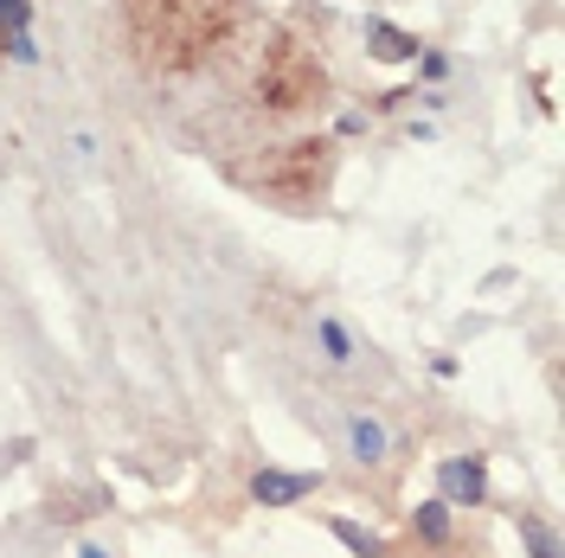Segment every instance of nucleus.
<instances>
[{
  "label": "nucleus",
  "instance_id": "f03ea898",
  "mask_svg": "<svg viewBox=\"0 0 565 558\" xmlns=\"http://www.w3.org/2000/svg\"><path fill=\"white\" fill-rule=\"evenodd\" d=\"M257 104L270 116H302V109L328 104V65L309 39L270 33L264 58H257Z\"/></svg>",
  "mask_w": 565,
  "mask_h": 558
},
{
  "label": "nucleus",
  "instance_id": "f257e3e1",
  "mask_svg": "<svg viewBox=\"0 0 565 558\" xmlns=\"http://www.w3.org/2000/svg\"><path fill=\"white\" fill-rule=\"evenodd\" d=\"M129 45L148 71L161 77H193L212 58L232 52V39L245 33L250 7L245 0H116Z\"/></svg>",
  "mask_w": 565,
  "mask_h": 558
},
{
  "label": "nucleus",
  "instance_id": "7ed1b4c3",
  "mask_svg": "<svg viewBox=\"0 0 565 558\" xmlns=\"http://www.w3.org/2000/svg\"><path fill=\"white\" fill-rule=\"evenodd\" d=\"M238 180L264 186V193H277V200H321L328 180H334V141L328 136L282 141V148H270V154H264L257 168H245Z\"/></svg>",
  "mask_w": 565,
  "mask_h": 558
},
{
  "label": "nucleus",
  "instance_id": "f8f14e48",
  "mask_svg": "<svg viewBox=\"0 0 565 558\" xmlns=\"http://www.w3.org/2000/svg\"><path fill=\"white\" fill-rule=\"evenodd\" d=\"M77 558H109V552H104V546H84V552H77Z\"/></svg>",
  "mask_w": 565,
  "mask_h": 558
},
{
  "label": "nucleus",
  "instance_id": "423d86ee",
  "mask_svg": "<svg viewBox=\"0 0 565 558\" xmlns=\"http://www.w3.org/2000/svg\"><path fill=\"white\" fill-rule=\"evenodd\" d=\"M386 423L373 418V411H348V450H353V462L360 469H380L386 462Z\"/></svg>",
  "mask_w": 565,
  "mask_h": 558
},
{
  "label": "nucleus",
  "instance_id": "9d476101",
  "mask_svg": "<svg viewBox=\"0 0 565 558\" xmlns=\"http://www.w3.org/2000/svg\"><path fill=\"white\" fill-rule=\"evenodd\" d=\"M334 526V539L348 546V552H360V558H392V546L380 539V533H366V526H353V521H328Z\"/></svg>",
  "mask_w": 565,
  "mask_h": 558
},
{
  "label": "nucleus",
  "instance_id": "0eeeda50",
  "mask_svg": "<svg viewBox=\"0 0 565 558\" xmlns=\"http://www.w3.org/2000/svg\"><path fill=\"white\" fill-rule=\"evenodd\" d=\"M412 533H418L424 546L450 552V539H457V526H450V507H444V501H424V507H412Z\"/></svg>",
  "mask_w": 565,
  "mask_h": 558
},
{
  "label": "nucleus",
  "instance_id": "1a4fd4ad",
  "mask_svg": "<svg viewBox=\"0 0 565 558\" xmlns=\"http://www.w3.org/2000/svg\"><path fill=\"white\" fill-rule=\"evenodd\" d=\"M316 341H321V353H328V366H348L353 353H360L353 347V334L334 321V314H316Z\"/></svg>",
  "mask_w": 565,
  "mask_h": 558
},
{
  "label": "nucleus",
  "instance_id": "6e6552de",
  "mask_svg": "<svg viewBox=\"0 0 565 558\" xmlns=\"http://www.w3.org/2000/svg\"><path fill=\"white\" fill-rule=\"evenodd\" d=\"M366 39H373V58H386V65H405V58H418V39L386 26V20H366Z\"/></svg>",
  "mask_w": 565,
  "mask_h": 558
},
{
  "label": "nucleus",
  "instance_id": "20e7f679",
  "mask_svg": "<svg viewBox=\"0 0 565 558\" xmlns=\"http://www.w3.org/2000/svg\"><path fill=\"white\" fill-rule=\"evenodd\" d=\"M437 501L444 507H482V494H489V455H444L437 462Z\"/></svg>",
  "mask_w": 565,
  "mask_h": 558
},
{
  "label": "nucleus",
  "instance_id": "9b49d317",
  "mask_svg": "<svg viewBox=\"0 0 565 558\" xmlns=\"http://www.w3.org/2000/svg\"><path fill=\"white\" fill-rule=\"evenodd\" d=\"M521 539L533 546V558H559V539H553V526L533 521V514H521Z\"/></svg>",
  "mask_w": 565,
  "mask_h": 558
},
{
  "label": "nucleus",
  "instance_id": "39448f33",
  "mask_svg": "<svg viewBox=\"0 0 565 558\" xmlns=\"http://www.w3.org/2000/svg\"><path fill=\"white\" fill-rule=\"evenodd\" d=\"M316 489H321V469L309 475V469H270V462H264V469L250 475V501H257V507H296V501H309Z\"/></svg>",
  "mask_w": 565,
  "mask_h": 558
}]
</instances>
